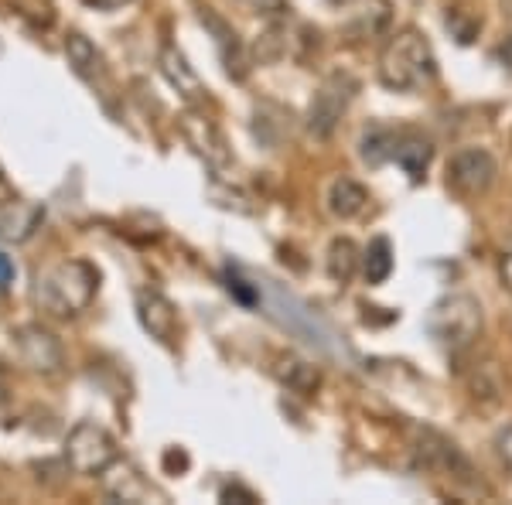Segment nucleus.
I'll return each mask as SVG.
<instances>
[{
    "instance_id": "16",
    "label": "nucleus",
    "mask_w": 512,
    "mask_h": 505,
    "mask_svg": "<svg viewBox=\"0 0 512 505\" xmlns=\"http://www.w3.org/2000/svg\"><path fill=\"white\" fill-rule=\"evenodd\" d=\"M366 202H369V192L352 178H338L332 185V192H328V209H332V215H338V219L359 215L366 209Z\"/></svg>"
},
{
    "instance_id": "26",
    "label": "nucleus",
    "mask_w": 512,
    "mask_h": 505,
    "mask_svg": "<svg viewBox=\"0 0 512 505\" xmlns=\"http://www.w3.org/2000/svg\"><path fill=\"white\" fill-rule=\"evenodd\" d=\"M499 62L506 65V69L512 72V35H509V38H506V41H502V45H499Z\"/></svg>"
},
{
    "instance_id": "8",
    "label": "nucleus",
    "mask_w": 512,
    "mask_h": 505,
    "mask_svg": "<svg viewBox=\"0 0 512 505\" xmlns=\"http://www.w3.org/2000/svg\"><path fill=\"white\" fill-rule=\"evenodd\" d=\"M65 59H69L72 72H76V76L86 82V86H93L99 96H110L113 93V82H110V69H106V59L99 55V48L86 35L72 31V35L65 38Z\"/></svg>"
},
{
    "instance_id": "20",
    "label": "nucleus",
    "mask_w": 512,
    "mask_h": 505,
    "mask_svg": "<svg viewBox=\"0 0 512 505\" xmlns=\"http://www.w3.org/2000/svg\"><path fill=\"white\" fill-rule=\"evenodd\" d=\"M277 372H280V379H284V383L301 396H311L321 386V372L315 366H308V362H301V359H284Z\"/></svg>"
},
{
    "instance_id": "14",
    "label": "nucleus",
    "mask_w": 512,
    "mask_h": 505,
    "mask_svg": "<svg viewBox=\"0 0 512 505\" xmlns=\"http://www.w3.org/2000/svg\"><path fill=\"white\" fill-rule=\"evenodd\" d=\"M198 18H202L205 28L216 35V48H219L222 62H226V72H229V76H236V79H243L246 76V48H243V41H239V35L219 18L216 11H212V7H202V11H198Z\"/></svg>"
},
{
    "instance_id": "19",
    "label": "nucleus",
    "mask_w": 512,
    "mask_h": 505,
    "mask_svg": "<svg viewBox=\"0 0 512 505\" xmlns=\"http://www.w3.org/2000/svg\"><path fill=\"white\" fill-rule=\"evenodd\" d=\"M359 267H362V256L355 250L352 239H335V243L328 246V273H332V280L349 284Z\"/></svg>"
},
{
    "instance_id": "4",
    "label": "nucleus",
    "mask_w": 512,
    "mask_h": 505,
    "mask_svg": "<svg viewBox=\"0 0 512 505\" xmlns=\"http://www.w3.org/2000/svg\"><path fill=\"white\" fill-rule=\"evenodd\" d=\"M65 461L76 475H103L113 461H120V451L110 430L96 420H79L65 437Z\"/></svg>"
},
{
    "instance_id": "24",
    "label": "nucleus",
    "mask_w": 512,
    "mask_h": 505,
    "mask_svg": "<svg viewBox=\"0 0 512 505\" xmlns=\"http://www.w3.org/2000/svg\"><path fill=\"white\" fill-rule=\"evenodd\" d=\"M14 277H18V267H14V260L7 253H0V291H7V287L14 284Z\"/></svg>"
},
{
    "instance_id": "9",
    "label": "nucleus",
    "mask_w": 512,
    "mask_h": 505,
    "mask_svg": "<svg viewBox=\"0 0 512 505\" xmlns=\"http://www.w3.org/2000/svg\"><path fill=\"white\" fill-rule=\"evenodd\" d=\"M181 134H185L188 144L195 147V154L205 157L212 168H226V164H229V147H226L222 130L209 117H202L195 106L181 113Z\"/></svg>"
},
{
    "instance_id": "1",
    "label": "nucleus",
    "mask_w": 512,
    "mask_h": 505,
    "mask_svg": "<svg viewBox=\"0 0 512 505\" xmlns=\"http://www.w3.org/2000/svg\"><path fill=\"white\" fill-rule=\"evenodd\" d=\"M99 273L86 260H62L41 270L35 280V304L52 318H76L96 297Z\"/></svg>"
},
{
    "instance_id": "11",
    "label": "nucleus",
    "mask_w": 512,
    "mask_h": 505,
    "mask_svg": "<svg viewBox=\"0 0 512 505\" xmlns=\"http://www.w3.org/2000/svg\"><path fill=\"white\" fill-rule=\"evenodd\" d=\"M137 318L151 338H158L161 345H171L178 335V311L161 291H137Z\"/></svg>"
},
{
    "instance_id": "2",
    "label": "nucleus",
    "mask_w": 512,
    "mask_h": 505,
    "mask_svg": "<svg viewBox=\"0 0 512 505\" xmlns=\"http://www.w3.org/2000/svg\"><path fill=\"white\" fill-rule=\"evenodd\" d=\"M437 76V59L431 52V41L420 35L417 28H403L386 41L379 55V82L396 93L427 86Z\"/></svg>"
},
{
    "instance_id": "7",
    "label": "nucleus",
    "mask_w": 512,
    "mask_h": 505,
    "mask_svg": "<svg viewBox=\"0 0 512 505\" xmlns=\"http://www.w3.org/2000/svg\"><path fill=\"white\" fill-rule=\"evenodd\" d=\"M14 352H18L21 366H28L38 376H55L65 366L62 342L41 325H21L14 331Z\"/></svg>"
},
{
    "instance_id": "10",
    "label": "nucleus",
    "mask_w": 512,
    "mask_h": 505,
    "mask_svg": "<svg viewBox=\"0 0 512 505\" xmlns=\"http://www.w3.org/2000/svg\"><path fill=\"white\" fill-rule=\"evenodd\" d=\"M158 65H161V76L171 82V89H178V96L185 99L188 106H205V103H209V89H205V82L198 79V72L188 65V59L178 52L175 45H168V41H164L161 52H158Z\"/></svg>"
},
{
    "instance_id": "22",
    "label": "nucleus",
    "mask_w": 512,
    "mask_h": 505,
    "mask_svg": "<svg viewBox=\"0 0 512 505\" xmlns=\"http://www.w3.org/2000/svg\"><path fill=\"white\" fill-rule=\"evenodd\" d=\"M256 14H284L287 11V0H239Z\"/></svg>"
},
{
    "instance_id": "28",
    "label": "nucleus",
    "mask_w": 512,
    "mask_h": 505,
    "mask_svg": "<svg viewBox=\"0 0 512 505\" xmlns=\"http://www.w3.org/2000/svg\"><path fill=\"white\" fill-rule=\"evenodd\" d=\"M332 4H352V0H332Z\"/></svg>"
},
{
    "instance_id": "29",
    "label": "nucleus",
    "mask_w": 512,
    "mask_h": 505,
    "mask_svg": "<svg viewBox=\"0 0 512 505\" xmlns=\"http://www.w3.org/2000/svg\"><path fill=\"white\" fill-rule=\"evenodd\" d=\"M0 181H4V171H0Z\"/></svg>"
},
{
    "instance_id": "15",
    "label": "nucleus",
    "mask_w": 512,
    "mask_h": 505,
    "mask_svg": "<svg viewBox=\"0 0 512 505\" xmlns=\"http://www.w3.org/2000/svg\"><path fill=\"white\" fill-rule=\"evenodd\" d=\"M393 157L410 178L420 181V178H424V171L431 168V161H434V144L424 134H403L400 140H396V154Z\"/></svg>"
},
{
    "instance_id": "25",
    "label": "nucleus",
    "mask_w": 512,
    "mask_h": 505,
    "mask_svg": "<svg viewBox=\"0 0 512 505\" xmlns=\"http://www.w3.org/2000/svg\"><path fill=\"white\" fill-rule=\"evenodd\" d=\"M499 273H502V284H506V291L512 294V253L502 256V263H499Z\"/></svg>"
},
{
    "instance_id": "18",
    "label": "nucleus",
    "mask_w": 512,
    "mask_h": 505,
    "mask_svg": "<svg viewBox=\"0 0 512 505\" xmlns=\"http://www.w3.org/2000/svg\"><path fill=\"white\" fill-rule=\"evenodd\" d=\"M396 140H400V137H396L393 130H386V127H369L366 134H362V144H359L362 161H366L369 168H379V164L393 161Z\"/></svg>"
},
{
    "instance_id": "3",
    "label": "nucleus",
    "mask_w": 512,
    "mask_h": 505,
    "mask_svg": "<svg viewBox=\"0 0 512 505\" xmlns=\"http://www.w3.org/2000/svg\"><path fill=\"white\" fill-rule=\"evenodd\" d=\"M424 325L437 345L461 352L475 345V338L482 335V304L472 294H448L427 311Z\"/></svg>"
},
{
    "instance_id": "6",
    "label": "nucleus",
    "mask_w": 512,
    "mask_h": 505,
    "mask_svg": "<svg viewBox=\"0 0 512 505\" xmlns=\"http://www.w3.org/2000/svg\"><path fill=\"white\" fill-rule=\"evenodd\" d=\"M495 175H499V164H495V157L485 147H465L448 164V185L461 198L485 195L495 185Z\"/></svg>"
},
{
    "instance_id": "27",
    "label": "nucleus",
    "mask_w": 512,
    "mask_h": 505,
    "mask_svg": "<svg viewBox=\"0 0 512 505\" xmlns=\"http://www.w3.org/2000/svg\"><path fill=\"white\" fill-rule=\"evenodd\" d=\"M86 4H93V7H123V4H130V0H86Z\"/></svg>"
},
{
    "instance_id": "12",
    "label": "nucleus",
    "mask_w": 512,
    "mask_h": 505,
    "mask_svg": "<svg viewBox=\"0 0 512 505\" xmlns=\"http://www.w3.org/2000/svg\"><path fill=\"white\" fill-rule=\"evenodd\" d=\"M106 495L117 502H130V505H144V502H168V495L158 492L137 468L120 465L113 461L110 475H106Z\"/></svg>"
},
{
    "instance_id": "21",
    "label": "nucleus",
    "mask_w": 512,
    "mask_h": 505,
    "mask_svg": "<svg viewBox=\"0 0 512 505\" xmlns=\"http://www.w3.org/2000/svg\"><path fill=\"white\" fill-rule=\"evenodd\" d=\"M492 447H495V458H499V465L512 475V424L499 427L492 437Z\"/></svg>"
},
{
    "instance_id": "23",
    "label": "nucleus",
    "mask_w": 512,
    "mask_h": 505,
    "mask_svg": "<svg viewBox=\"0 0 512 505\" xmlns=\"http://www.w3.org/2000/svg\"><path fill=\"white\" fill-rule=\"evenodd\" d=\"M229 499H239L243 505L260 502V499H256V495L250 492V488H243V485H226V488H222V502H229Z\"/></svg>"
},
{
    "instance_id": "5",
    "label": "nucleus",
    "mask_w": 512,
    "mask_h": 505,
    "mask_svg": "<svg viewBox=\"0 0 512 505\" xmlns=\"http://www.w3.org/2000/svg\"><path fill=\"white\" fill-rule=\"evenodd\" d=\"M355 89H359V82L352 76H345V72H332L325 82L318 86L315 99H311L308 106V130L315 137H332L338 120L345 117V110H349Z\"/></svg>"
},
{
    "instance_id": "13",
    "label": "nucleus",
    "mask_w": 512,
    "mask_h": 505,
    "mask_svg": "<svg viewBox=\"0 0 512 505\" xmlns=\"http://www.w3.org/2000/svg\"><path fill=\"white\" fill-rule=\"evenodd\" d=\"M41 222H45V205L24 202V198L0 202V239L4 243H28Z\"/></svg>"
},
{
    "instance_id": "17",
    "label": "nucleus",
    "mask_w": 512,
    "mask_h": 505,
    "mask_svg": "<svg viewBox=\"0 0 512 505\" xmlns=\"http://www.w3.org/2000/svg\"><path fill=\"white\" fill-rule=\"evenodd\" d=\"M393 273V246L386 236H376L362 253V277L366 284H386Z\"/></svg>"
}]
</instances>
